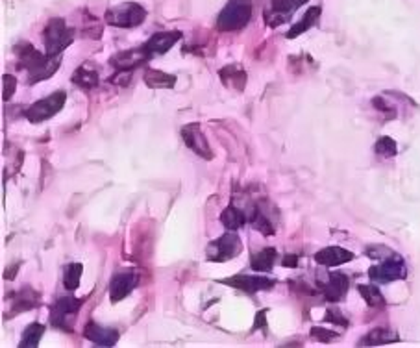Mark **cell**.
Wrapping results in <instances>:
<instances>
[{
    "label": "cell",
    "instance_id": "obj_1",
    "mask_svg": "<svg viewBox=\"0 0 420 348\" xmlns=\"http://www.w3.org/2000/svg\"><path fill=\"white\" fill-rule=\"evenodd\" d=\"M252 17V0H230L219 13L217 30L237 32L248 25Z\"/></svg>",
    "mask_w": 420,
    "mask_h": 348
},
{
    "label": "cell",
    "instance_id": "obj_2",
    "mask_svg": "<svg viewBox=\"0 0 420 348\" xmlns=\"http://www.w3.org/2000/svg\"><path fill=\"white\" fill-rule=\"evenodd\" d=\"M43 41L49 56H58L65 51L67 46L75 41V30L69 28L65 19H51L43 30Z\"/></svg>",
    "mask_w": 420,
    "mask_h": 348
},
{
    "label": "cell",
    "instance_id": "obj_3",
    "mask_svg": "<svg viewBox=\"0 0 420 348\" xmlns=\"http://www.w3.org/2000/svg\"><path fill=\"white\" fill-rule=\"evenodd\" d=\"M106 22L115 28H135L146 19V10L137 2H125L106 11Z\"/></svg>",
    "mask_w": 420,
    "mask_h": 348
},
{
    "label": "cell",
    "instance_id": "obj_4",
    "mask_svg": "<svg viewBox=\"0 0 420 348\" xmlns=\"http://www.w3.org/2000/svg\"><path fill=\"white\" fill-rule=\"evenodd\" d=\"M84 300L85 298H75V297H63L60 298V300H56V304L51 309L52 326H54V328L65 330V332H72L76 313L80 311Z\"/></svg>",
    "mask_w": 420,
    "mask_h": 348
},
{
    "label": "cell",
    "instance_id": "obj_5",
    "mask_svg": "<svg viewBox=\"0 0 420 348\" xmlns=\"http://www.w3.org/2000/svg\"><path fill=\"white\" fill-rule=\"evenodd\" d=\"M67 102V93L65 91H56L52 93L51 96H46L43 101L34 102L28 110L25 111V117L32 124H39V122H45L49 119L60 113L61 108L65 106Z\"/></svg>",
    "mask_w": 420,
    "mask_h": 348
},
{
    "label": "cell",
    "instance_id": "obj_6",
    "mask_svg": "<svg viewBox=\"0 0 420 348\" xmlns=\"http://www.w3.org/2000/svg\"><path fill=\"white\" fill-rule=\"evenodd\" d=\"M241 250H243V243H241L239 236L234 230H230L228 233L220 236L219 239L208 245V259L215 263H224L239 256Z\"/></svg>",
    "mask_w": 420,
    "mask_h": 348
},
{
    "label": "cell",
    "instance_id": "obj_7",
    "mask_svg": "<svg viewBox=\"0 0 420 348\" xmlns=\"http://www.w3.org/2000/svg\"><path fill=\"white\" fill-rule=\"evenodd\" d=\"M370 280L380 283H389L396 282V280H404L407 276V269H405V263L398 254H393V256L386 257L383 263L376 265L369 271Z\"/></svg>",
    "mask_w": 420,
    "mask_h": 348
},
{
    "label": "cell",
    "instance_id": "obj_8",
    "mask_svg": "<svg viewBox=\"0 0 420 348\" xmlns=\"http://www.w3.org/2000/svg\"><path fill=\"white\" fill-rule=\"evenodd\" d=\"M307 0H270L269 8L265 11L267 25L276 28V26L284 25L291 19V15H295L296 10L302 8Z\"/></svg>",
    "mask_w": 420,
    "mask_h": 348
},
{
    "label": "cell",
    "instance_id": "obj_9",
    "mask_svg": "<svg viewBox=\"0 0 420 348\" xmlns=\"http://www.w3.org/2000/svg\"><path fill=\"white\" fill-rule=\"evenodd\" d=\"M348 285H350V280L343 273H331L324 276L319 274V288L328 302H339L348 291Z\"/></svg>",
    "mask_w": 420,
    "mask_h": 348
},
{
    "label": "cell",
    "instance_id": "obj_10",
    "mask_svg": "<svg viewBox=\"0 0 420 348\" xmlns=\"http://www.w3.org/2000/svg\"><path fill=\"white\" fill-rule=\"evenodd\" d=\"M182 137H184V143L187 145V148L195 152L196 156L204 157L208 162L213 160V150H211L210 143L202 134L198 122H191V124L182 128Z\"/></svg>",
    "mask_w": 420,
    "mask_h": 348
},
{
    "label": "cell",
    "instance_id": "obj_11",
    "mask_svg": "<svg viewBox=\"0 0 420 348\" xmlns=\"http://www.w3.org/2000/svg\"><path fill=\"white\" fill-rule=\"evenodd\" d=\"M137 283H139V273L134 269H126V271H119L117 274H113L110 285L111 302H120L122 298L128 297Z\"/></svg>",
    "mask_w": 420,
    "mask_h": 348
},
{
    "label": "cell",
    "instance_id": "obj_12",
    "mask_svg": "<svg viewBox=\"0 0 420 348\" xmlns=\"http://www.w3.org/2000/svg\"><path fill=\"white\" fill-rule=\"evenodd\" d=\"M220 283H226L230 288L241 289L248 295H254L257 291H267V289H272L276 285L274 278H267V276H248V274H239V276L234 278H226V280H220Z\"/></svg>",
    "mask_w": 420,
    "mask_h": 348
},
{
    "label": "cell",
    "instance_id": "obj_13",
    "mask_svg": "<svg viewBox=\"0 0 420 348\" xmlns=\"http://www.w3.org/2000/svg\"><path fill=\"white\" fill-rule=\"evenodd\" d=\"M151 58V52L146 51L145 46H139V49L117 52L115 56H111L110 63L115 67L117 71H134L135 67L143 65V63H146Z\"/></svg>",
    "mask_w": 420,
    "mask_h": 348
},
{
    "label": "cell",
    "instance_id": "obj_14",
    "mask_svg": "<svg viewBox=\"0 0 420 348\" xmlns=\"http://www.w3.org/2000/svg\"><path fill=\"white\" fill-rule=\"evenodd\" d=\"M84 337L98 347H115L119 341V330L106 328L96 323H89L84 328Z\"/></svg>",
    "mask_w": 420,
    "mask_h": 348
},
{
    "label": "cell",
    "instance_id": "obj_15",
    "mask_svg": "<svg viewBox=\"0 0 420 348\" xmlns=\"http://www.w3.org/2000/svg\"><path fill=\"white\" fill-rule=\"evenodd\" d=\"M180 39H182V32L178 30L158 32V34H154V36L146 41L143 46H145L146 51L151 52L152 56H161V54H167V52H169Z\"/></svg>",
    "mask_w": 420,
    "mask_h": 348
},
{
    "label": "cell",
    "instance_id": "obj_16",
    "mask_svg": "<svg viewBox=\"0 0 420 348\" xmlns=\"http://www.w3.org/2000/svg\"><path fill=\"white\" fill-rule=\"evenodd\" d=\"M352 259H354V254L343 247L322 248L315 254V262L319 265H324V267H339V265H345Z\"/></svg>",
    "mask_w": 420,
    "mask_h": 348
},
{
    "label": "cell",
    "instance_id": "obj_17",
    "mask_svg": "<svg viewBox=\"0 0 420 348\" xmlns=\"http://www.w3.org/2000/svg\"><path fill=\"white\" fill-rule=\"evenodd\" d=\"M98 82H101V78H98V72H96L95 67H91L89 63H84V65H80L75 71V75H72V84H75L76 87L84 89V91H91V89H95V87L98 86Z\"/></svg>",
    "mask_w": 420,
    "mask_h": 348
},
{
    "label": "cell",
    "instance_id": "obj_18",
    "mask_svg": "<svg viewBox=\"0 0 420 348\" xmlns=\"http://www.w3.org/2000/svg\"><path fill=\"white\" fill-rule=\"evenodd\" d=\"M320 13H322V6H311L310 10L304 13V17H302V19L298 20L289 32H287V39H295V37H298L300 34H304V32H307L310 28H313V26L319 22Z\"/></svg>",
    "mask_w": 420,
    "mask_h": 348
},
{
    "label": "cell",
    "instance_id": "obj_19",
    "mask_svg": "<svg viewBox=\"0 0 420 348\" xmlns=\"http://www.w3.org/2000/svg\"><path fill=\"white\" fill-rule=\"evenodd\" d=\"M60 65H61V54L46 56V60L43 61L35 71H32L30 75H28V82H30V84H37V82L49 80V78L60 69Z\"/></svg>",
    "mask_w": 420,
    "mask_h": 348
},
{
    "label": "cell",
    "instance_id": "obj_20",
    "mask_svg": "<svg viewBox=\"0 0 420 348\" xmlns=\"http://www.w3.org/2000/svg\"><path fill=\"white\" fill-rule=\"evenodd\" d=\"M39 293L34 291L32 288H23L19 293L15 295V300H13V308H11V317H15L17 313L28 311V309L35 308L39 304Z\"/></svg>",
    "mask_w": 420,
    "mask_h": 348
},
{
    "label": "cell",
    "instance_id": "obj_21",
    "mask_svg": "<svg viewBox=\"0 0 420 348\" xmlns=\"http://www.w3.org/2000/svg\"><path fill=\"white\" fill-rule=\"evenodd\" d=\"M219 76L226 87L236 89V91H243V89H245L246 72L243 71V69H239L237 65H226L224 69H220Z\"/></svg>",
    "mask_w": 420,
    "mask_h": 348
},
{
    "label": "cell",
    "instance_id": "obj_22",
    "mask_svg": "<svg viewBox=\"0 0 420 348\" xmlns=\"http://www.w3.org/2000/svg\"><path fill=\"white\" fill-rule=\"evenodd\" d=\"M400 335L395 332V330H387V328H376L370 330L365 337L361 339L359 344L361 347H380V344H389L398 341Z\"/></svg>",
    "mask_w": 420,
    "mask_h": 348
},
{
    "label": "cell",
    "instance_id": "obj_23",
    "mask_svg": "<svg viewBox=\"0 0 420 348\" xmlns=\"http://www.w3.org/2000/svg\"><path fill=\"white\" fill-rule=\"evenodd\" d=\"M220 222L226 230H239L241 226H245L248 222V215H246L245 210H241L237 206H228L224 212L220 213Z\"/></svg>",
    "mask_w": 420,
    "mask_h": 348
},
{
    "label": "cell",
    "instance_id": "obj_24",
    "mask_svg": "<svg viewBox=\"0 0 420 348\" xmlns=\"http://www.w3.org/2000/svg\"><path fill=\"white\" fill-rule=\"evenodd\" d=\"M276 259H278V252L274 248H263L250 257V269L255 273H267L274 267Z\"/></svg>",
    "mask_w": 420,
    "mask_h": 348
},
{
    "label": "cell",
    "instance_id": "obj_25",
    "mask_svg": "<svg viewBox=\"0 0 420 348\" xmlns=\"http://www.w3.org/2000/svg\"><path fill=\"white\" fill-rule=\"evenodd\" d=\"M145 84L151 89H170V87L176 86V76L167 75L163 71H155V69H146Z\"/></svg>",
    "mask_w": 420,
    "mask_h": 348
},
{
    "label": "cell",
    "instance_id": "obj_26",
    "mask_svg": "<svg viewBox=\"0 0 420 348\" xmlns=\"http://www.w3.org/2000/svg\"><path fill=\"white\" fill-rule=\"evenodd\" d=\"M43 333H45V326L41 323H32L28 328L25 330L23 333V339H20L19 347L23 348H34L39 344L41 337H43Z\"/></svg>",
    "mask_w": 420,
    "mask_h": 348
},
{
    "label": "cell",
    "instance_id": "obj_27",
    "mask_svg": "<svg viewBox=\"0 0 420 348\" xmlns=\"http://www.w3.org/2000/svg\"><path fill=\"white\" fill-rule=\"evenodd\" d=\"M82 273H84V267L82 263H70L65 267V274H63V283H65L67 291H76L78 285H80Z\"/></svg>",
    "mask_w": 420,
    "mask_h": 348
},
{
    "label": "cell",
    "instance_id": "obj_28",
    "mask_svg": "<svg viewBox=\"0 0 420 348\" xmlns=\"http://www.w3.org/2000/svg\"><path fill=\"white\" fill-rule=\"evenodd\" d=\"M357 291H359L361 297L365 298V302L369 304L370 308H380V306L386 304V298H383L378 285H359Z\"/></svg>",
    "mask_w": 420,
    "mask_h": 348
},
{
    "label": "cell",
    "instance_id": "obj_29",
    "mask_svg": "<svg viewBox=\"0 0 420 348\" xmlns=\"http://www.w3.org/2000/svg\"><path fill=\"white\" fill-rule=\"evenodd\" d=\"M374 150L378 156L381 157H393L396 156V152H398V145H396V141L393 139V137H380L378 141H376L374 145Z\"/></svg>",
    "mask_w": 420,
    "mask_h": 348
},
{
    "label": "cell",
    "instance_id": "obj_30",
    "mask_svg": "<svg viewBox=\"0 0 420 348\" xmlns=\"http://www.w3.org/2000/svg\"><path fill=\"white\" fill-rule=\"evenodd\" d=\"M17 91V78L11 75L2 76V101L8 102Z\"/></svg>",
    "mask_w": 420,
    "mask_h": 348
},
{
    "label": "cell",
    "instance_id": "obj_31",
    "mask_svg": "<svg viewBox=\"0 0 420 348\" xmlns=\"http://www.w3.org/2000/svg\"><path fill=\"white\" fill-rule=\"evenodd\" d=\"M365 254L369 257H376V259H386V257L393 256V252H390L389 248L381 247V245H376V247H367Z\"/></svg>",
    "mask_w": 420,
    "mask_h": 348
},
{
    "label": "cell",
    "instance_id": "obj_32",
    "mask_svg": "<svg viewBox=\"0 0 420 348\" xmlns=\"http://www.w3.org/2000/svg\"><path fill=\"white\" fill-rule=\"evenodd\" d=\"M326 321H328V323L339 324V326H343V328L348 326V321H346V318L343 317V313L336 308H330L328 311H326Z\"/></svg>",
    "mask_w": 420,
    "mask_h": 348
},
{
    "label": "cell",
    "instance_id": "obj_33",
    "mask_svg": "<svg viewBox=\"0 0 420 348\" xmlns=\"http://www.w3.org/2000/svg\"><path fill=\"white\" fill-rule=\"evenodd\" d=\"M311 337L317 339V341H322V343H330V341L337 339V332H328L324 328H313L311 330Z\"/></svg>",
    "mask_w": 420,
    "mask_h": 348
},
{
    "label": "cell",
    "instance_id": "obj_34",
    "mask_svg": "<svg viewBox=\"0 0 420 348\" xmlns=\"http://www.w3.org/2000/svg\"><path fill=\"white\" fill-rule=\"evenodd\" d=\"M132 75H134V71H117L115 75L111 76L110 82L117 84V86H128L132 82Z\"/></svg>",
    "mask_w": 420,
    "mask_h": 348
},
{
    "label": "cell",
    "instance_id": "obj_35",
    "mask_svg": "<svg viewBox=\"0 0 420 348\" xmlns=\"http://www.w3.org/2000/svg\"><path fill=\"white\" fill-rule=\"evenodd\" d=\"M261 326L267 330V309H263V311H257V315H255L254 330H260Z\"/></svg>",
    "mask_w": 420,
    "mask_h": 348
},
{
    "label": "cell",
    "instance_id": "obj_36",
    "mask_svg": "<svg viewBox=\"0 0 420 348\" xmlns=\"http://www.w3.org/2000/svg\"><path fill=\"white\" fill-rule=\"evenodd\" d=\"M281 265H284V267H296V265H298V256H295V254H287V256L284 257Z\"/></svg>",
    "mask_w": 420,
    "mask_h": 348
}]
</instances>
